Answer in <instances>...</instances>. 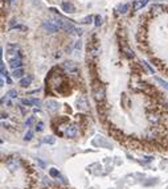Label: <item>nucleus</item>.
Segmentation results:
<instances>
[{
  "label": "nucleus",
  "mask_w": 168,
  "mask_h": 189,
  "mask_svg": "<svg viewBox=\"0 0 168 189\" xmlns=\"http://www.w3.org/2000/svg\"><path fill=\"white\" fill-rule=\"evenodd\" d=\"M62 68H64L66 72H69V73H74L75 70H77V65L74 64L73 61H66V62H64L62 64Z\"/></svg>",
  "instance_id": "1a4fd4ad"
},
{
  "label": "nucleus",
  "mask_w": 168,
  "mask_h": 189,
  "mask_svg": "<svg viewBox=\"0 0 168 189\" xmlns=\"http://www.w3.org/2000/svg\"><path fill=\"white\" fill-rule=\"evenodd\" d=\"M91 20H93V17H91V16H86L85 19L82 20V23H83V24H90Z\"/></svg>",
  "instance_id": "393cba45"
},
{
  "label": "nucleus",
  "mask_w": 168,
  "mask_h": 189,
  "mask_svg": "<svg viewBox=\"0 0 168 189\" xmlns=\"http://www.w3.org/2000/svg\"><path fill=\"white\" fill-rule=\"evenodd\" d=\"M21 104H24V106H38V104H41V101L36 98H24L21 99Z\"/></svg>",
  "instance_id": "0eeeda50"
},
{
  "label": "nucleus",
  "mask_w": 168,
  "mask_h": 189,
  "mask_svg": "<svg viewBox=\"0 0 168 189\" xmlns=\"http://www.w3.org/2000/svg\"><path fill=\"white\" fill-rule=\"evenodd\" d=\"M45 106H46V110H48V111L54 112V111H57V110H58L60 104H58V102H57V101H53V99H49V101H46Z\"/></svg>",
  "instance_id": "423d86ee"
},
{
  "label": "nucleus",
  "mask_w": 168,
  "mask_h": 189,
  "mask_svg": "<svg viewBox=\"0 0 168 189\" xmlns=\"http://www.w3.org/2000/svg\"><path fill=\"white\" fill-rule=\"evenodd\" d=\"M32 136H33V132H32V131H28V132L25 134L24 139H25V140H31V139H32Z\"/></svg>",
  "instance_id": "b1692460"
},
{
  "label": "nucleus",
  "mask_w": 168,
  "mask_h": 189,
  "mask_svg": "<svg viewBox=\"0 0 168 189\" xmlns=\"http://www.w3.org/2000/svg\"><path fill=\"white\" fill-rule=\"evenodd\" d=\"M6 165H7V168H8L11 172H15L16 169H19L20 168L21 163H20V159L17 156H12L6 161Z\"/></svg>",
  "instance_id": "f03ea898"
},
{
  "label": "nucleus",
  "mask_w": 168,
  "mask_h": 189,
  "mask_svg": "<svg viewBox=\"0 0 168 189\" xmlns=\"http://www.w3.org/2000/svg\"><path fill=\"white\" fill-rule=\"evenodd\" d=\"M154 80L156 81L157 83H160V85L163 86V87L165 89V90H168V82L167 81H164V80H162V78H159V77H154Z\"/></svg>",
  "instance_id": "2eb2a0df"
},
{
  "label": "nucleus",
  "mask_w": 168,
  "mask_h": 189,
  "mask_svg": "<svg viewBox=\"0 0 168 189\" xmlns=\"http://www.w3.org/2000/svg\"><path fill=\"white\" fill-rule=\"evenodd\" d=\"M125 52H126V56H127L128 58H134V53L130 50V49H127V48H126V49H125Z\"/></svg>",
  "instance_id": "5701e85b"
},
{
  "label": "nucleus",
  "mask_w": 168,
  "mask_h": 189,
  "mask_svg": "<svg viewBox=\"0 0 168 189\" xmlns=\"http://www.w3.org/2000/svg\"><path fill=\"white\" fill-rule=\"evenodd\" d=\"M93 146L95 147H103V148H107V149H111L112 146L111 143L106 140V138H102V136H97L95 139L93 140Z\"/></svg>",
  "instance_id": "7ed1b4c3"
},
{
  "label": "nucleus",
  "mask_w": 168,
  "mask_h": 189,
  "mask_svg": "<svg viewBox=\"0 0 168 189\" xmlns=\"http://www.w3.org/2000/svg\"><path fill=\"white\" fill-rule=\"evenodd\" d=\"M61 8H62V11L66 12V14H74L75 12V7L73 6L72 3H62Z\"/></svg>",
  "instance_id": "9d476101"
},
{
  "label": "nucleus",
  "mask_w": 168,
  "mask_h": 189,
  "mask_svg": "<svg viewBox=\"0 0 168 189\" xmlns=\"http://www.w3.org/2000/svg\"><path fill=\"white\" fill-rule=\"evenodd\" d=\"M94 19H95V27H101L102 25V17L99 16V15H97Z\"/></svg>",
  "instance_id": "aec40b11"
},
{
  "label": "nucleus",
  "mask_w": 168,
  "mask_h": 189,
  "mask_svg": "<svg viewBox=\"0 0 168 189\" xmlns=\"http://www.w3.org/2000/svg\"><path fill=\"white\" fill-rule=\"evenodd\" d=\"M147 3H148V0H140V4H142V7L147 6Z\"/></svg>",
  "instance_id": "cd10ccee"
},
{
  "label": "nucleus",
  "mask_w": 168,
  "mask_h": 189,
  "mask_svg": "<svg viewBox=\"0 0 168 189\" xmlns=\"http://www.w3.org/2000/svg\"><path fill=\"white\" fill-rule=\"evenodd\" d=\"M33 77L32 75H28V77H24L20 80V86H23V87H27V86L31 85V82H32Z\"/></svg>",
  "instance_id": "f8f14e48"
},
{
  "label": "nucleus",
  "mask_w": 168,
  "mask_h": 189,
  "mask_svg": "<svg viewBox=\"0 0 168 189\" xmlns=\"http://www.w3.org/2000/svg\"><path fill=\"white\" fill-rule=\"evenodd\" d=\"M151 11H152V14L154 15H157V14H160V12L163 11V7L159 6V4H155V6L151 7Z\"/></svg>",
  "instance_id": "4468645a"
},
{
  "label": "nucleus",
  "mask_w": 168,
  "mask_h": 189,
  "mask_svg": "<svg viewBox=\"0 0 168 189\" xmlns=\"http://www.w3.org/2000/svg\"><path fill=\"white\" fill-rule=\"evenodd\" d=\"M49 175L52 176V177H58V171L56 169V168H51V171H49Z\"/></svg>",
  "instance_id": "f3484780"
},
{
  "label": "nucleus",
  "mask_w": 168,
  "mask_h": 189,
  "mask_svg": "<svg viewBox=\"0 0 168 189\" xmlns=\"http://www.w3.org/2000/svg\"><path fill=\"white\" fill-rule=\"evenodd\" d=\"M12 75H14V78H16V80H21L23 75H24V69H23V68L15 69L14 73H12Z\"/></svg>",
  "instance_id": "ddd939ff"
},
{
  "label": "nucleus",
  "mask_w": 168,
  "mask_h": 189,
  "mask_svg": "<svg viewBox=\"0 0 168 189\" xmlns=\"http://www.w3.org/2000/svg\"><path fill=\"white\" fill-rule=\"evenodd\" d=\"M127 9H128V4H123V6L119 7V12H120V14H126V12H127Z\"/></svg>",
  "instance_id": "412c9836"
},
{
  "label": "nucleus",
  "mask_w": 168,
  "mask_h": 189,
  "mask_svg": "<svg viewBox=\"0 0 168 189\" xmlns=\"http://www.w3.org/2000/svg\"><path fill=\"white\" fill-rule=\"evenodd\" d=\"M64 135L66 136V138H75V136L78 135V128L75 124H68L66 127H65L64 130Z\"/></svg>",
  "instance_id": "20e7f679"
},
{
  "label": "nucleus",
  "mask_w": 168,
  "mask_h": 189,
  "mask_svg": "<svg viewBox=\"0 0 168 189\" xmlns=\"http://www.w3.org/2000/svg\"><path fill=\"white\" fill-rule=\"evenodd\" d=\"M7 95H8L9 98H17V91L16 90H9L8 93H7Z\"/></svg>",
  "instance_id": "6ab92c4d"
},
{
  "label": "nucleus",
  "mask_w": 168,
  "mask_h": 189,
  "mask_svg": "<svg viewBox=\"0 0 168 189\" xmlns=\"http://www.w3.org/2000/svg\"><path fill=\"white\" fill-rule=\"evenodd\" d=\"M93 95H94V99L97 102H102L105 99V89L98 86V89H94L93 91Z\"/></svg>",
  "instance_id": "39448f33"
},
{
  "label": "nucleus",
  "mask_w": 168,
  "mask_h": 189,
  "mask_svg": "<svg viewBox=\"0 0 168 189\" xmlns=\"http://www.w3.org/2000/svg\"><path fill=\"white\" fill-rule=\"evenodd\" d=\"M43 130H44V123L43 122H38L37 126H36V131H37V132H41Z\"/></svg>",
  "instance_id": "4be33fe9"
},
{
  "label": "nucleus",
  "mask_w": 168,
  "mask_h": 189,
  "mask_svg": "<svg viewBox=\"0 0 168 189\" xmlns=\"http://www.w3.org/2000/svg\"><path fill=\"white\" fill-rule=\"evenodd\" d=\"M43 141L46 144H54L56 143V139H54L53 136H45V138L43 139Z\"/></svg>",
  "instance_id": "dca6fc26"
},
{
  "label": "nucleus",
  "mask_w": 168,
  "mask_h": 189,
  "mask_svg": "<svg viewBox=\"0 0 168 189\" xmlns=\"http://www.w3.org/2000/svg\"><path fill=\"white\" fill-rule=\"evenodd\" d=\"M142 64H143V65H144V66H146V68H147V69H148V70H149V73H152V74H154V69H152V68H151V66H149V64H147V62H146V61H142Z\"/></svg>",
  "instance_id": "a878e982"
},
{
  "label": "nucleus",
  "mask_w": 168,
  "mask_h": 189,
  "mask_svg": "<svg viewBox=\"0 0 168 189\" xmlns=\"http://www.w3.org/2000/svg\"><path fill=\"white\" fill-rule=\"evenodd\" d=\"M9 3H11V4H14V3H15V0H9Z\"/></svg>",
  "instance_id": "c756f323"
},
{
  "label": "nucleus",
  "mask_w": 168,
  "mask_h": 189,
  "mask_svg": "<svg viewBox=\"0 0 168 189\" xmlns=\"http://www.w3.org/2000/svg\"><path fill=\"white\" fill-rule=\"evenodd\" d=\"M21 65H23L21 58H15V60H11V61H9V66H11L14 70L21 68Z\"/></svg>",
  "instance_id": "9b49d317"
},
{
  "label": "nucleus",
  "mask_w": 168,
  "mask_h": 189,
  "mask_svg": "<svg viewBox=\"0 0 168 189\" xmlns=\"http://www.w3.org/2000/svg\"><path fill=\"white\" fill-rule=\"evenodd\" d=\"M77 109L78 110H82V111L88 110V101H86V98L83 95H81L80 98L77 99Z\"/></svg>",
  "instance_id": "6e6552de"
},
{
  "label": "nucleus",
  "mask_w": 168,
  "mask_h": 189,
  "mask_svg": "<svg viewBox=\"0 0 168 189\" xmlns=\"http://www.w3.org/2000/svg\"><path fill=\"white\" fill-rule=\"evenodd\" d=\"M37 161H38V164H40V165H41V167H45V164H44V163H43V161H41V160H40V159H37Z\"/></svg>",
  "instance_id": "c85d7f7f"
},
{
  "label": "nucleus",
  "mask_w": 168,
  "mask_h": 189,
  "mask_svg": "<svg viewBox=\"0 0 168 189\" xmlns=\"http://www.w3.org/2000/svg\"><path fill=\"white\" fill-rule=\"evenodd\" d=\"M43 28L49 33H54L58 29H61V19L56 20H45L43 23Z\"/></svg>",
  "instance_id": "f257e3e1"
},
{
  "label": "nucleus",
  "mask_w": 168,
  "mask_h": 189,
  "mask_svg": "<svg viewBox=\"0 0 168 189\" xmlns=\"http://www.w3.org/2000/svg\"><path fill=\"white\" fill-rule=\"evenodd\" d=\"M33 123H35V117H29L27 119V122H25V126H27V127H31Z\"/></svg>",
  "instance_id": "a211bd4d"
},
{
  "label": "nucleus",
  "mask_w": 168,
  "mask_h": 189,
  "mask_svg": "<svg viewBox=\"0 0 168 189\" xmlns=\"http://www.w3.org/2000/svg\"><path fill=\"white\" fill-rule=\"evenodd\" d=\"M75 50H78V49H81V41H77V44H75Z\"/></svg>",
  "instance_id": "bb28decb"
}]
</instances>
